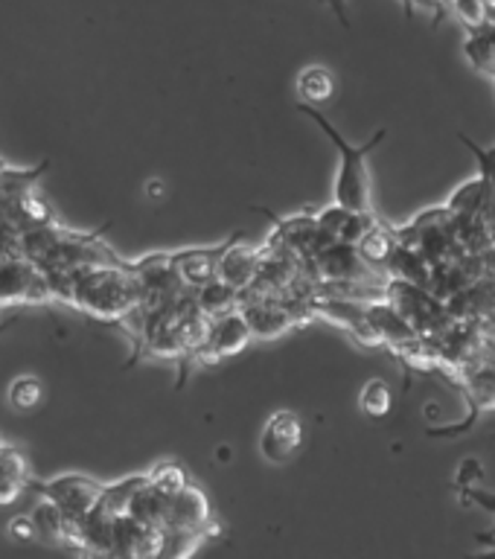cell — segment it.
Wrapping results in <instances>:
<instances>
[{"instance_id": "obj_23", "label": "cell", "mask_w": 495, "mask_h": 559, "mask_svg": "<svg viewBox=\"0 0 495 559\" xmlns=\"http://www.w3.org/2000/svg\"><path fill=\"white\" fill-rule=\"evenodd\" d=\"M0 478L15 480V484H21L24 489L30 487V480H33L26 454L21 452V449H15V445L0 443Z\"/></svg>"}, {"instance_id": "obj_5", "label": "cell", "mask_w": 495, "mask_h": 559, "mask_svg": "<svg viewBox=\"0 0 495 559\" xmlns=\"http://www.w3.org/2000/svg\"><path fill=\"white\" fill-rule=\"evenodd\" d=\"M103 487L105 484H99V480L87 478V475H76V472L56 475L50 480H30V489H35L38 496L59 507L64 519H82L91 507L99 504Z\"/></svg>"}, {"instance_id": "obj_32", "label": "cell", "mask_w": 495, "mask_h": 559, "mask_svg": "<svg viewBox=\"0 0 495 559\" xmlns=\"http://www.w3.org/2000/svg\"><path fill=\"white\" fill-rule=\"evenodd\" d=\"M216 457H219V461H227V457H231V449H227V445H222Z\"/></svg>"}, {"instance_id": "obj_29", "label": "cell", "mask_w": 495, "mask_h": 559, "mask_svg": "<svg viewBox=\"0 0 495 559\" xmlns=\"http://www.w3.org/2000/svg\"><path fill=\"white\" fill-rule=\"evenodd\" d=\"M7 533L15 542H35V527L33 519L30 515H15V519H9Z\"/></svg>"}, {"instance_id": "obj_14", "label": "cell", "mask_w": 495, "mask_h": 559, "mask_svg": "<svg viewBox=\"0 0 495 559\" xmlns=\"http://www.w3.org/2000/svg\"><path fill=\"white\" fill-rule=\"evenodd\" d=\"M192 297H196V304H199L201 314L204 318H216V314L234 312L239 309V300H243V292L234 286H227L225 280H208L204 286L192 288Z\"/></svg>"}, {"instance_id": "obj_4", "label": "cell", "mask_w": 495, "mask_h": 559, "mask_svg": "<svg viewBox=\"0 0 495 559\" xmlns=\"http://www.w3.org/2000/svg\"><path fill=\"white\" fill-rule=\"evenodd\" d=\"M52 292L44 271L21 253L0 257V309L17 304H50Z\"/></svg>"}, {"instance_id": "obj_18", "label": "cell", "mask_w": 495, "mask_h": 559, "mask_svg": "<svg viewBox=\"0 0 495 559\" xmlns=\"http://www.w3.org/2000/svg\"><path fill=\"white\" fill-rule=\"evenodd\" d=\"M393 242H397V239H393L391 234V225L382 222V218H376V225L370 227L362 239H358L356 248L358 253H362V260H365L370 269L382 271L385 274V260H388ZM385 277H388V274H385Z\"/></svg>"}, {"instance_id": "obj_12", "label": "cell", "mask_w": 495, "mask_h": 559, "mask_svg": "<svg viewBox=\"0 0 495 559\" xmlns=\"http://www.w3.org/2000/svg\"><path fill=\"white\" fill-rule=\"evenodd\" d=\"M385 274L393 280H405V283H414V286H426L428 277H432V262L411 245L393 242L388 260H385Z\"/></svg>"}, {"instance_id": "obj_3", "label": "cell", "mask_w": 495, "mask_h": 559, "mask_svg": "<svg viewBox=\"0 0 495 559\" xmlns=\"http://www.w3.org/2000/svg\"><path fill=\"white\" fill-rule=\"evenodd\" d=\"M309 277L318 283H379L385 280L382 271L370 269L356 245L350 242H330L323 251H318L313 260L306 262Z\"/></svg>"}, {"instance_id": "obj_31", "label": "cell", "mask_w": 495, "mask_h": 559, "mask_svg": "<svg viewBox=\"0 0 495 559\" xmlns=\"http://www.w3.org/2000/svg\"><path fill=\"white\" fill-rule=\"evenodd\" d=\"M475 539H479V545H484V548H495V527H490V531L479 533Z\"/></svg>"}, {"instance_id": "obj_19", "label": "cell", "mask_w": 495, "mask_h": 559, "mask_svg": "<svg viewBox=\"0 0 495 559\" xmlns=\"http://www.w3.org/2000/svg\"><path fill=\"white\" fill-rule=\"evenodd\" d=\"M33 527H35V539L47 542V545H64V531H68V519L61 513L59 507L42 498L38 504L33 507Z\"/></svg>"}, {"instance_id": "obj_26", "label": "cell", "mask_w": 495, "mask_h": 559, "mask_svg": "<svg viewBox=\"0 0 495 559\" xmlns=\"http://www.w3.org/2000/svg\"><path fill=\"white\" fill-rule=\"evenodd\" d=\"M458 138L463 140V146L470 148L472 157H475V164H479V175L484 181L490 183L495 190V146H479L475 140L467 138L463 131H458Z\"/></svg>"}, {"instance_id": "obj_21", "label": "cell", "mask_w": 495, "mask_h": 559, "mask_svg": "<svg viewBox=\"0 0 495 559\" xmlns=\"http://www.w3.org/2000/svg\"><path fill=\"white\" fill-rule=\"evenodd\" d=\"M42 400H44V382L38 379V376L24 373V376H15V379L9 382L7 402L15 411H21V414L38 408Z\"/></svg>"}, {"instance_id": "obj_27", "label": "cell", "mask_w": 495, "mask_h": 559, "mask_svg": "<svg viewBox=\"0 0 495 559\" xmlns=\"http://www.w3.org/2000/svg\"><path fill=\"white\" fill-rule=\"evenodd\" d=\"M455 492H458V498H461V504L481 507L484 513L495 515V489H484L481 484H475V487L455 489Z\"/></svg>"}, {"instance_id": "obj_6", "label": "cell", "mask_w": 495, "mask_h": 559, "mask_svg": "<svg viewBox=\"0 0 495 559\" xmlns=\"http://www.w3.org/2000/svg\"><path fill=\"white\" fill-rule=\"evenodd\" d=\"M254 341L251 326L245 321V314L239 309L216 318H208V330H204V341L192 349L190 356L199 358L201 365H216L222 358L239 356L248 344Z\"/></svg>"}, {"instance_id": "obj_17", "label": "cell", "mask_w": 495, "mask_h": 559, "mask_svg": "<svg viewBox=\"0 0 495 559\" xmlns=\"http://www.w3.org/2000/svg\"><path fill=\"white\" fill-rule=\"evenodd\" d=\"M297 96H300V103L306 105H321L330 103L332 94H335V79L323 64H309L297 73L295 79Z\"/></svg>"}, {"instance_id": "obj_7", "label": "cell", "mask_w": 495, "mask_h": 559, "mask_svg": "<svg viewBox=\"0 0 495 559\" xmlns=\"http://www.w3.org/2000/svg\"><path fill=\"white\" fill-rule=\"evenodd\" d=\"M304 445V423L295 411H274L266 426L260 431V454L269 463L280 466V463L292 461Z\"/></svg>"}, {"instance_id": "obj_24", "label": "cell", "mask_w": 495, "mask_h": 559, "mask_svg": "<svg viewBox=\"0 0 495 559\" xmlns=\"http://www.w3.org/2000/svg\"><path fill=\"white\" fill-rule=\"evenodd\" d=\"M446 9L461 21L463 29H470L487 21L490 0H446Z\"/></svg>"}, {"instance_id": "obj_34", "label": "cell", "mask_w": 495, "mask_h": 559, "mask_svg": "<svg viewBox=\"0 0 495 559\" xmlns=\"http://www.w3.org/2000/svg\"><path fill=\"white\" fill-rule=\"evenodd\" d=\"M493 82H495V76H493Z\"/></svg>"}, {"instance_id": "obj_28", "label": "cell", "mask_w": 495, "mask_h": 559, "mask_svg": "<svg viewBox=\"0 0 495 559\" xmlns=\"http://www.w3.org/2000/svg\"><path fill=\"white\" fill-rule=\"evenodd\" d=\"M481 480H484V466H481L479 457H467V461L458 466V472H455V489L475 487Z\"/></svg>"}, {"instance_id": "obj_22", "label": "cell", "mask_w": 495, "mask_h": 559, "mask_svg": "<svg viewBox=\"0 0 495 559\" xmlns=\"http://www.w3.org/2000/svg\"><path fill=\"white\" fill-rule=\"evenodd\" d=\"M358 408L365 411L370 419H385L393 408V393L385 379H370L365 382L362 393H358Z\"/></svg>"}, {"instance_id": "obj_9", "label": "cell", "mask_w": 495, "mask_h": 559, "mask_svg": "<svg viewBox=\"0 0 495 559\" xmlns=\"http://www.w3.org/2000/svg\"><path fill=\"white\" fill-rule=\"evenodd\" d=\"M257 265H260V248L245 242L243 234H234L231 242L225 245V251L219 253L216 277L225 280L227 286L245 292L254 283Z\"/></svg>"}, {"instance_id": "obj_13", "label": "cell", "mask_w": 495, "mask_h": 559, "mask_svg": "<svg viewBox=\"0 0 495 559\" xmlns=\"http://www.w3.org/2000/svg\"><path fill=\"white\" fill-rule=\"evenodd\" d=\"M493 199H495L493 187H490L481 175H475V178H470V181H463L461 187H458V190L444 201V204L449 207V213H452L455 218H463V216H479L481 210L487 207Z\"/></svg>"}, {"instance_id": "obj_30", "label": "cell", "mask_w": 495, "mask_h": 559, "mask_svg": "<svg viewBox=\"0 0 495 559\" xmlns=\"http://www.w3.org/2000/svg\"><path fill=\"white\" fill-rule=\"evenodd\" d=\"M146 195H149V199H164V195H166L164 181H157V178H155V181H149L146 183Z\"/></svg>"}, {"instance_id": "obj_20", "label": "cell", "mask_w": 495, "mask_h": 559, "mask_svg": "<svg viewBox=\"0 0 495 559\" xmlns=\"http://www.w3.org/2000/svg\"><path fill=\"white\" fill-rule=\"evenodd\" d=\"M216 533V527L208 531H192V527H161V548L157 557H187L199 548L201 542H208Z\"/></svg>"}, {"instance_id": "obj_25", "label": "cell", "mask_w": 495, "mask_h": 559, "mask_svg": "<svg viewBox=\"0 0 495 559\" xmlns=\"http://www.w3.org/2000/svg\"><path fill=\"white\" fill-rule=\"evenodd\" d=\"M149 475V484H155V487H161L164 492H175V489H181L184 484H187V475H184V469L178 466V463H155L152 469L146 472Z\"/></svg>"}, {"instance_id": "obj_10", "label": "cell", "mask_w": 495, "mask_h": 559, "mask_svg": "<svg viewBox=\"0 0 495 559\" xmlns=\"http://www.w3.org/2000/svg\"><path fill=\"white\" fill-rule=\"evenodd\" d=\"M164 527H192V531L216 527L213 513H210L208 496L196 484L187 480L181 489H175L173 496H169V510H166Z\"/></svg>"}, {"instance_id": "obj_8", "label": "cell", "mask_w": 495, "mask_h": 559, "mask_svg": "<svg viewBox=\"0 0 495 559\" xmlns=\"http://www.w3.org/2000/svg\"><path fill=\"white\" fill-rule=\"evenodd\" d=\"M161 548V527L140 522L131 513L114 515L111 557H157Z\"/></svg>"}, {"instance_id": "obj_16", "label": "cell", "mask_w": 495, "mask_h": 559, "mask_svg": "<svg viewBox=\"0 0 495 559\" xmlns=\"http://www.w3.org/2000/svg\"><path fill=\"white\" fill-rule=\"evenodd\" d=\"M467 33V41H463V52L475 70L493 76L495 73V47H493V21H484L479 26H470L463 29Z\"/></svg>"}, {"instance_id": "obj_2", "label": "cell", "mask_w": 495, "mask_h": 559, "mask_svg": "<svg viewBox=\"0 0 495 559\" xmlns=\"http://www.w3.org/2000/svg\"><path fill=\"white\" fill-rule=\"evenodd\" d=\"M297 111L306 114V117L332 140V146L339 148V173H335V183H332V201L341 204V207L374 213V187H370L367 157H370V152H374L385 138H388V129H379L367 143L353 146V143H347V138L318 111V105L297 103Z\"/></svg>"}, {"instance_id": "obj_1", "label": "cell", "mask_w": 495, "mask_h": 559, "mask_svg": "<svg viewBox=\"0 0 495 559\" xmlns=\"http://www.w3.org/2000/svg\"><path fill=\"white\" fill-rule=\"evenodd\" d=\"M140 304L138 274L129 262H85L70 269L68 306L96 321H122Z\"/></svg>"}, {"instance_id": "obj_15", "label": "cell", "mask_w": 495, "mask_h": 559, "mask_svg": "<svg viewBox=\"0 0 495 559\" xmlns=\"http://www.w3.org/2000/svg\"><path fill=\"white\" fill-rule=\"evenodd\" d=\"M169 496H173V492H164V489L146 480V484L131 496L126 513H131L134 519H140V522L152 524V527H164L166 510H169Z\"/></svg>"}, {"instance_id": "obj_33", "label": "cell", "mask_w": 495, "mask_h": 559, "mask_svg": "<svg viewBox=\"0 0 495 559\" xmlns=\"http://www.w3.org/2000/svg\"><path fill=\"white\" fill-rule=\"evenodd\" d=\"M7 173V164H3V160H0V175Z\"/></svg>"}, {"instance_id": "obj_11", "label": "cell", "mask_w": 495, "mask_h": 559, "mask_svg": "<svg viewBox=\"0 0 495 559\" xmlns=\"http://www.w3.org/2000/svg\"><path fill=\"white\" fill-rule=\"evenodd\" d=\"M231 236H227L225 242L213 245V248H184V251L169 253V262H173L175 274L181 277L184 286L199 288V286H204L208 280L216 277L219 253L225 251V245L231 242Z\"/></svg>"}]
</instances>
